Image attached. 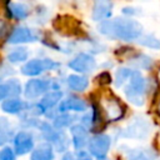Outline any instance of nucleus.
<instances>
[{
  "label": "nucleus",
  "instance_id": "b1692460",
  "mask_svg": "<svg viewBox=\"0 0 160 160\" xmlns=\"http://www.w3.org/2000/svg\"><path fill=\"white\" fill-rule=\"evenodd\" d=\"M8 129H9V122L5 119H0V145H4L9 139Z\"/></svg>",
  "mask_w": 160,
  "mask_h": 160
},
{
  "label": "nucleus",
  "instance_id": "20e7f679",
  "mask_svg": "<svg viewBox=\"0 0 160 160\" xmlns=\"http://www.w3.org/2000/svg\"><path fill=\"white\" fill-rule=\"evenodd\" d=\"M110 145H111V138L109 135L96 134L89 140V144H88L89 154L95 156L98 160L105 159L108 151L110 150Z\"/></svg>",
  "mask_w": 160,
  "mask_h": 160
},
{
  "label": "nucleus",
  "instance_id": "39448f33",
  "mask_svg": "<svg viewBox=\"0 0 160 160\" xmlns=\"http://www.w3.org/2000/svg\"><path fill=\"white\" fill-rule=\"evenodd\" d=\"M150 130H151V125L146 119L135 118L122 131V136L130 139H145L149 135Z\"/></svg>",
  "mask_w": 160,
  "mask_h": 160
},
{
  "label": "nucleus",
  "instance_id": "5701e85b",
  "mask_svg": "<svg viewBox=\"0 0 160 160\" xmlns=\"http://www.w3.org/2000/svg\"><path fill=\"white\" fill-rule=\"evenodd\" d=\"M72 120H74V116H71V115H68V114H65V115H60V116H58V118L55 119L54 125H55V128H65V126H70V124L72 122Z\"/></svg>",
  "mask_w": 160,
  "mask_h": 160
},
{
  "label": "nucleus",
  "instance_id": "1a4fd4ad",
  "mask_svg": "<svg viewBox=\"0 0 160 160\" xmlns=\"http://www.w3.org/2000/svg\"><path fill=\"white\" fill-rule=\"evenodd\" d=\"M112 0H95L92 8V19L95 21L104 20L111 15Z\"/></svg>",
  "mask_w": 160,
  "mask_h": 160
},
{
  "label": "nucleus",
  "instance_id": "aec40b11",
  "mask_svg": "<svg viewBox=\"0 0 160 160\" xmlns=\"http://www.w3.org/2000/svg\"><path fill=\"white\" fill-rule=\"evenodd\" d=\"M134 70H130L128 68H120L118 71H116V75H115V85L118 88L122 86L125 82L129 81L131 74H132Z\"/></svg>",
  "mask_w": 160,
  "mask_h": 160
},
{
  "label": "nucleus",
  "instance_id": "2f4dec72",
  "mask_svg": "<svg viewBox=\"0 0 160 160\" xmlns=\"http://www.w3.org/2000/svg\"><path fill=\"white\" fill-rule=\"evenodd\" d=\"M99 160H108V159H106V158H105V159H99Z\"/></svg>",
  "mask_w": 160,
  "mask_h": 160
},
{
  "label": "nucleus",
  "instance_id": "423d86ee",
  "mask_svg": "<svg viewBox=\"0 0 160 160\" xmlns=\"http://www.w3.org/2000/svg\"><path fill=\"white\" fill-rule=\"evenodd\" d=\"M59 64L50 60V59H35V60H30L29 62H26L21 71L24 75H28V76H34V75H38L45 70H52L55 68H58Z\"/></svg>",
  "mask_w": 160,
  "mask_h": 160
},
{
  "label": "nucleus",
  "instance_id": "0eeeda50",
  "mask_svg": "<svg viewBox=\"0 0 160 160\" xmlns=\"http://www.w3.org/2000/svg\"><path fill=\"white\" fill-rule=\"evenodd\" d=\"M15 152L18 155H24L34 150V138L26 131H20L14 138Z\"/></svg>",
  "mask_w": 160,
  "mask_h": 160
},
{
  "label": "nucleus",
  "instance_id": "cd10ccee",
  "mask_svg": "<svg viewBox=\"0 0 160 160\" xmlns=\"http://www.w3.org/2000/svg\"><path fill=\"white\" fill-rule=\"evenodd\" d=\"M61 160H76V159H75V156H74L72 152H66V154L62 156Z\"/></svg>",
  "mask_w": 160,
  "mask_h": 160
},
{
  "label": "nucleus",
  "instance_id": "9d476101",
  "mask_svg": "<svg viewBox=\"0 0 160 160\" xmlns=\"http://www.w3.org/2000/svg\"><path fill=\"white\" fill-rule=\"evenodd\" d=\"M49 88V84L45 80H39V79H32L28 81L25 86V96L28 99H34L44 94Z\"/></svg>",
  "mask_w": 160,
  "mask_h": 160
},
{
  "label": "nucleus",
  "instance_id": "412c9836",
  "mask_svg": "<svg viewBox=\"0 0 160 160\" xmlns=\"http://www.w3.org/2000/svg\"><path fill=\"white\" fill-rule=\"evenodd\" d=\"M8 59H9L11 62H20V61H24V60L28 59V51H26V49H24V48L16 49V50H14L12 52L9 54Z\"/></svg>",
  "mask_w": 160,
  "mask_h": 160
},
{
  "label": "nucleus",
  "instance_id": "f8f14e48",
  "mask_svg": "<svg viewBox=\"0 0 160 160\" xmlns=\"http://www.w3.org/2000/svg\"><path fill=\"white\" fill-rule=\"evenodd\" d=\"M36 38L32 34V31L28 28H16L9 36V42L10 44H19V42H28V41H34Z\"/></svg>",
  "mask_w": 160,
  "mask_h": 160
},
{
  "label": "nucleus",
  "instance_id": "bb28decb",
  "mask_svg": "<svg viewBox=\"0 0 160 160\" xmlns=\"http://www.w3.org/2000/svg\"><path fill=\"white\" fill-rule=\"evenodd\" d=\"M6 96H9V90H8V86H6V84H5V85L0 84V100L5 99Z\"/></svg>",
  "mask_w": 160,
  "mask_h": 160
},
{
  "label": "nucleus",
  "instance_id": "c85d7f7f",
  "mask_svg": "<svg viewBox=\"0 0 160 160\" xmlns=\"http://www.w3.org/2000/svg\"><path fill=\"white\" fill-rule=\"evenodd\" d=\"M4 29H5V25H4V22H2L1 20H0V36H1L2 34H4V31H5Z\"/></svg>",
  "mask_w": 160,
  "mask_h": 160
},
{
  "label": "nucleus",
  "instance_id": "7c9ffc66",
  "mask_svg": "<svg viewBox=\"0 0 160 160\" xmlns=\"http://www.w3.org/2000/svg\"><path fill=\"white\" fill-rule=\"evenodd\" d=\"M159 114H160V102H159Z\"/></svg>",
  "mask_w": 160,
  "mask_h": 160
},
{
  "label": "nucleus",
  "instance_id": "4be33fe9",
  "mask_svg": "<svg viewBox=\"0 0 160 160\" xmlns=\"http://www.w3.org/2000/svg\"><path fill=\"white\" fill-rule=\"evenodd\" d=\"M139 42H140L141 45L146 46V48L160 49V40L156 39V38L152 36V35H145V36H142V38L139 40Z\"/></svg>",
  "mask_w": 160,
  "mask_h": 160
},
{
  "label": "nucleus",
  "instance_id": "9b49d317",
  "mask_svg": "<svg viewBox=\"0 0 160 160\" xmlns=\"http://www.w3.org/2000/svg\"><path fill=\"white\" fill-rule=\"evenodd\" d=\"M71 135H72V144L76 150H81L85 145L89 144V136H88V130L82 125H74L70 129Z\"/></svg>",
  "mask_w": 160,
  "mask_h": 160
},
{
  "label": "nucleus",
  "instance_id": "c756f323",
  "mask_svg": "<svg viewBox=\"0 0 160 160\" xmlns=\"http://www.w3.org/2000/svg\"><path fill=\"white\" fill-rule=\"evenodd\" d=\"M155 158H156V155H151V156H146V158H144L141 160H154Z\"/></svg>",
  "mask_w": 160,
  "mask_h": 160
},
{
  "label": "nucleus",
  "instance_id": "a211bd4d",
  "mask_svg": "<svg viewBox=\"0 0 160 160\" xmlns=\"http://www.w3.org/2000/svg\"><path fill=\"white\" fill-rule=\"evenodd\" d=\"M2 110L5 112H9V114H18L19 111L22 110L24 108V104L20 101V100H16V99H9V100H5L1 105Z\"/></svg>",
  "mask_w": 160,
  "mask_h": 160
},
{
  "label": "nucleus",
  "instance_id": "f3484780",
  "mask_svg": "<svg viewBox=\"0 0 160 160\" xmlns=\"http://www.w3.org/2000/svg\"><path fill=\"white\" fill-rule=\"evenodd\" d=\"M130 64L134 65L135 68H140V69H145V70H150L152 68V59L145 54H139L136 56H134L130 60Z\"/></svg>",
  "mask_w": 160,
  "mask_h": 160
},
{
  "label": "nucleus",
  "instance_id": "6e6552de",
  "mask_svg": "<svg viewBox=\"0 0 160 160\" xmlns=\"http://www.w3.org/2000/svg\"><path fill=\"white\" fill-rule=\"evenodd\" d=\"M95 65H96L95 59L88 54H79L75 59H72L69 62V66L72 70L79 71V72H89V71L94 70Z\"/></svg>",
  "mask_w": 160,
  "mask_h": 160
},
{
  "label": "nucleus",
  "instance_id": "7ed1b4c3",
  "mask_svg": "<svg viewBox=\"0 0 160 160\" xmlns=\"http://www.w3.org/2000/svg\"><path fill=\"white\" fill-rule=\"evenodd\" d=\"M100 108H101V111L104 112V116L108 119V121H118L125 114V109L122 104L112 95H108L102 98Z\"/></svg>",
  "mask_w": 160,
  "mask_h": 160
},
{
  "label": "nucleus",
  "instance_id": "4468645a",
  "mask_svg": "<svg viewBox=\"0 0 160 160\" xmlns=\"http://www.w3.org/2000/svg\"><path fill=\"white\" fill-rule=\"evenodd\" d=\"M61 96H62L61 91H51V92L46 94V95L44 96V99L40 101V104L38 105L40 112H44L45 110L51 109L54 105H56V104L60 101Z\"/></svg>",
  "mask_w": 160,
  "mask_h": 160
},
{
  "label": "nucleus",
  "instance_id": "ddd939ff",
  "mask_svg": "<svg viewBox=\"0 0 160 160\" xmlns=\"http://www.w3.org/2000/svg\"><path fill=\"white\" fill-rule=\"evenodd\" d=\"M52 159H54V152L50 142L39 144V146H36L31 152V160H52Z\"/></svg>",
  "mask_w": 160,
  "mask_h": 160
},
{
  "label": "nucleus",
  "instance_id": "f257e3e1",
  "mask_svg": "<svg viewBox=\"0 0 160 160\" xmlns=\"http://www.w3.org/2000/svg\"><path fill=\"white\" fill-rule=\"evenodd\" d=\"M99 31L109 38L124 41L139 39L142 34V26L139 21L131 19H112L100 24Z\"/></svg>",
  "mask_w": 160,
  "mask_h": 160
},
{
  "label": "nucleus",
  "instance_id": "393cba45",
  "mask_svg": "<svg viewBox=\"0 0 160 160\" xmlns=\"http://www.w3.org/2000/svg\"><path fill=\"white\" fill-rule=\"evenodd\" d=\"M6 86H8V90H9V96H16V95L20 94L21 86H20V84H19L18 80H15V79L10 80L6 84Z\"/></svg>",
  "mask_w": 160,
  "mask_h": 160
},
{
  "label": "nucleus",
  "instance_id": "6ab92c4d",
  "mask_svg": "<svg viewBox=\"0 0 160 160\" xmlns=\"http://www.w3.org/2000/svg\"><path fill=\"white\" fill-rule=\"evenodd\" d=\"M9 11L10 14L16 18V19H25L29 15V10L25 5L22 4H15V2H10L9 4Z\"/></svg>",
  "mask_w": 160,
  "mask_h": 160
},
{
  "label": "nucleus",
  "instance_id": "dca6fc26",
  "mask_svg": "<svg viewBox=\"0 0 160 160\" xmlns=\"http://www.w3.org/2000/svg\"><path fill=\"white\" fill-rule=\"evenodd\" d=\"M68 85L70 86V89L75 90V91H84L88 85H89V81L85 76H81V75H70L68 78Z\"/></svg>",
  "mask_w": 160,
  "mask_h": 160
},
{
  "label": "nucleus",
  "instance_id": "2eb2a0df",
  "mask_svg": "<svg viewBox=\"0 0 160 160\" xmlns=\"http://www.w3.org/2000/svg\"><path fill=\"white\" fill-rule=\"evenodd\" d=\"M60 111H65V110H74V111H85L86 110V102L79 98H69L68 100H64L60 106H59Z\"/></svg>",
  "mask_w": 160,
  "mask_h": 160
},
{
  "label": "nucleus",
  "instance_id": "a878e982",
  "mask_svg": "<svg viewBox=\"0 0 160 160\" xmlns=\"http://www.w3.org/2000/svg\"><path fill=\"white\" fill-rule=\"evenodd\" d=\"M0 160H16V154L10 146H5L0 151Z\"/></svg>",
  "mask_w": 160,
  "mask_h": 160
},
{
  "label": "nucleus",
  "instance_id": "f03ea898",
  "mask_svg": "<svg viewBox=\"0 0 160 160\" xmlns=\"http://www.w3.org/2000/svg\"><path fill=\"white\" fill-rule=\"evenodd\" d=\"M124 92L126 99L135 106H142L145 102V92H146V81L140 74V71L134 70L129 81L124 88Z\"/></svg>",
  "mask_w": 160,
  "mask_h": 160
}]
</instances>
